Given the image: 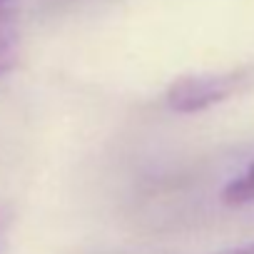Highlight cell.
<instances>
[{"mask_svg": "<svg viewBox=\"0 0 254 254\" xmlns=\"http://www.w3.org/2000/svg\"><path fill=\"white\" fill-rule=\"evenodd\" d=\"M254 87V63L219 72H190L170 82L165 102L172 112L197 115L229 102Z\"/></svg>", "mask_w": 254, "mask_h": 254, "instance_id": "6da1fadb", "label": "cell"}, {"mask_svg": "<svg viewBox=\"0 0 254 254\" xmlns=\"http://www.w3.org/2000/svg\"><path fill=\"white\" fill-rule=\"evenodd\" d=\"M10 227H13V212L5 209V207H0V252H3L5 244H8Z\"/></svg>", "mask_w": 254, "mask_h": 254, "instance_id": "277c9868", "label": "cell"}, {"mask_svg": "<svg viewBox=\"0 0 254 254\" xmlns=\"http://www.w3.org/2000/svg\"><path fill=\"white\" fill-rule=\"evenodd\" d=\"M20 5L18 0H0V77L20 60Z\"/></svg>", "mask_w": 254, "mask_h": 254, "instance_id": "7a4b0ae2", "label": "cell"}, {"mask_svg": "<svg viewBox=\"0 0 254 254\" xmlns=\"http://www.w3.org/2000/svg\"><path fill=\"white\" fill-rule=\"evenodd\" d=\"M222 202L227 207H244L254 202V162L232 182H227V187L222 190Z\"/></svg>", "mask_w": 254, "mask_h": 254, "instance_id": "3957f363", "label": "cell"}, {"mask_svg": "<svg viewBox=\"0 0 254 254\" xmlns=\"http://www.w3.org/2000/svg\"><path fill=\"white\" fill-rule=\"evenodd\" d=\"M222 254H254V242H252V244L234 247V249H229V252H222Z\"/></svg>", "mask_w": 254, "mask_h": 254, "instance_id": "5b68a950", "label": "cell"}]
</instances>
